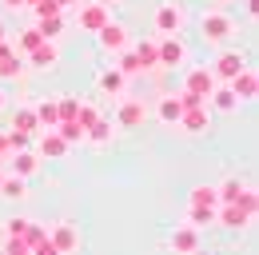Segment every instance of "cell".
<instances>
[{
  "label": "cell",
  "mask_w": 259,
  "mask_h": 255,
  "mask_svg": "<svg viewBox=\"0 0 259 255\" xmlns=\"http://www.w3.org/2000/svg\"><path fill=\"white\" fill-rule=\"evenodd\" d=\"M96 120H100V108H96V104H88V100H80V108H76V124L88 132Z\"/></svg>",
  "instance_id": "29"
},
{
  "label": "cell",
  "mask_w": 259,
  "mask_h": 255,
  "mask_svg": "<svg viewBox=\"0 0 259 255\" xmlns=\"http://www.w3.org/2000/svg\"><path fill=\"white\" fill-rule=\"evenodd\" d=\"M0 195H4V199H24V195H28V180L4 172V180H0Z\"/></svg>",
  "instance_id": "23"
},
{
  "label": "cell",
  "mask_w": 259,
  "mask_h": 255,
  "mask_svg": "<svg viewBox=\"0 0 259 255\" xmlns=\"http://www.w3.org/2000/svg\"><path fill=\"white\" fill-rule=\"evenodd\" d=\"M32 12H36V20H44V16H56L60 8H56V0H40V4H36Z\"/></svg>",
  "instance_id": "35"
},
{
  "label": "cell",
  "mask_w": 259,
  "mask_h": 255,
  "mask_svg": "<svg viewBox=\"0 0 259 255\" xmlns=\"http://www.w3.org/2000/svg\"><path fill=\"white\" fill-rule=\"evenodd\" d=\"M0 112H4V92H0Z\"/></svg>",
  "instance_id": "40"
},
{
  "label": "cell",
  "mask_w": 259,
  "mask_h": 255,
  "mask_svg": "<svg viewBox=\"0 0 259 255\" xmlns=\"http://www.w3.org/2000/svg\"><path fill=\"white\" fill-rule=\"evenodd\" d=\"M4 172L20 176V180H32L36 172H40V156H36L32 148H24V152H12V156H8V167H4Z\"/></svg>",
  "instance_id": "12"
},
{
  "label": "cell",
  "mask_w": 259,
  "mask_h": 255,
  "mask_svg": "<svg viewBox=\"0 0 259 255\" xmlns=\"http://www.w3.org/2000/svg\"><path fill=\"white\" fill-rule=\"evenodd\" d=\"M207 108H211V112H224V116H231V112L239 108V100L231 96V88H215V92L207 96Z\"/></svg>",
  "instance_id": "21"
},
{
  "label": "cell",
  "mask_w": 259,
  "mask_h": 255,
  "mask_svg": "<svg viewBox=\"0 0 259 255\" xmlns=\"http://www.w3.org/2000/svg\"><path fill=\"white\" fill-rule=\"evenodd\" d=\"M96 40H100V48H104V52H112V56H120V52L132 44V40H128V28H124V24H116V20H108V24L96 32Z\"/></svg>",
  "instance_id": "9"
},
{
  "label": "cell",
  "mask_w": 259,
  "mask_h": 255,
  "mask_svg": "<svg viewBox=\"0 0 259 255\" xmlns=\"http://www.w3.org/2000/svg\"><path fill=\"white\" fill-rule=\"evenodd\" d=\"M0 167H4V159H0Z\"/></svg>",
  "instance_id": "44"
},
{
  "label": "cell",
  "mask_w": 259,
  "mask_h": 255,
  "mask_svg": "<svg viewBox=\"0 0 259 255\" xmlns=\"http://www.w3.org/2000/svg\"><path fill=\"white\" fill-rule=\"evenodd\" d=\"M180 116H184L180 100H176V96H160V104H156V120L167 124V128H176V124H180Z\"/></svg>",
  "instance_id": "19"
},
{
  "label": "cell",
  "mask_w": 259,
  "mask_h": 255,
  "mask_svg": "<svg viewBox=\"0 0 259 255\" xmlns=\"http://www.w3.org/2000/svg\"><path fill=\"white\" fill-rule=\"evenodd\" d=\"M40 44H44V36H40V28H24L20 32V36H16V44H12V48H16V56H28V52H32V48H40Z\"/></svg>",
  "instance_id": "24"
},
{
  "label": "cell",
  "mask_w": 259,
  "mask_h": 255,
  "mask_svg": "<svg viewBox=\"0 0 259 255\" xmlns=\"http://www.w3.org/2000/svg\"><path fill=\"white\" fill-rule=\"evenodd\" d=\"M36 156H40V159H64L68 156V144L56 136V128L40 136V152H36Z\"/></svg>",
  "instance_id": "18"
},
{
  "label": "cell",
  "mask_w": 259,
  "mask_h": 255,
  "mask_svg": "<svg viewBox=\"0 0 259 255\" xmlns=\"http://www.w3.org/2000/svg\"><path fill=\"white\" fill-rule=\"evenodd\" d=\"M231 32H235V20L227 16L224 8H211V12L199 16V36H203L207 44H224Z\"/></svg>",
  "instance_id": "1"
},
{
  "label": "cell",
  "mask_w": 259,
  "mask_h": 255,
  "mask_svg": "<svg viewBox=\"0 0 259 255\" xmlns=\"http://www.w3.org/2000/svg\"><path fill=\"white\" fill-rule=\"evenodd\" d=\"M167 247L176 255H199L203 239H199V227H188V223H176V231L167 235Z\"/></svg>",
  "instance_id": "5"
},
{
  "label": "cell",
  "mask_w": 259,
  "mask_h": 255,
  "mask_svg": "<svg viewBox=\"0 0 259 255\" xmlns=\"http://www.w3.org/2000/svg\"><path fill=\"white\" fill-rule=\"evenodd\" d=\"M4 4H8V8H24V0H4Z\"/></svg>",
  "instance_id": "38"
},
{
  "label": "cell",
  "mask_w": 259,
  "mask_h": 255,
  "mask_svg": "<svg viewBox=\"0 0 259 255\" xmlns=\"http://www.w3.org/2000/svg\"><path fill=\"white\" fill-rule=\"evenodd\" d=\"M8 144H12V152H24V148H32V136L28 132H8Z\"/></svg>",
  "instance_id": "34"
},
{
  "label": "cell",
  "mask_w": 259,
  "mask_h": 255,
  "mask_svg": "<svg viewBox=\"0 0 259 255\" xmlns=\"http://www.w3.org/2000/svg\"><path fill=\"white\" fill-rule=\"evenodd\" d=\"M28 223H32V220H4V227H0V239H24Z\"/></svg>",
  "instance_id": "30"
},
{
  "label": "cell",
  "mask_w": 259,
  "mask_h": 255,
  "mask_svg": "<svg viewBox=\"0 0 259 255\" xmlns=\"http://www.w3.org/2000/svg\"><path fill=\"white\" fill-rule=\"evenodd\" d=\"M0 180H4V167H0Z\"/></svg>",
  "instance_id": "42"
},
{
  "label": "cell",
  "mask_w": 259,
  "mask_h": 255,
  "mask_svg": "<svg viewBox=\"0 0 259 255\" xmlns=\"http://www.w3.org/2000/svg\"><path fill=\"white\" fill-rule=\"evenodd\" d=\"M48 243L56 247V255H72L80 247V231H76V223L72 220H60L52 231H48Z\"/></svg>",
  "instance_id": "7"
},
{
  "label": "cell",
  "mask_w": 259,
  "mask_h": 255,
  "mask_svg": "<svg viewBox=\"0 0 259 255\" xmlns=\"http://www.w3.org/2000/svg\"><path fill=\"white\" fill-rule=\"evenodd\" d=\"M36 28H40V36H44V40H56V36L64 32V12H56V16H44Z\"/></svg>",
  "instance_id": "28"
},
{
  "label": "cell",
  "mask_w": 259,
  "mask_h": 255,
  "mask_svg": "<svg viewBox=\"0 0 259 255\" xmlns=\"http://www.w3.org/2000/svg\"><path fill=\"white\" fill-rule=\"evenodd\" d=\"M96 84H100V92L104 96H124V88H128V76L120 72V68H104L96 76Z\"/></svg>",
  "instance_id": "17"
},
{
  "label": "cell",
  "mask_w": 259,
  "mask_h": 255,
  "mask_svg": "<svg viewBox=\"0 0 259 255\" xmlns=\"http://www.w3.org/2000/svg\"><path fill=\"white\" fill-rule=\"evenodd\" d=\"M0 40H4V24H0Z\"/></svg>",
  "instance_id": "41"
},
{
  "label": "cell",
  "mask_w": 259,
  "mask_h": 255,
  "mask_svg": "<svg viewBox=\"0 0 259 255\" xmlns=\"http://www.w3.org/2000/svg\"><path fill=\"white\" fill-rule=\"evenodd\" d=\"M251 220H255V207H243V203H220L215 207V223L227 231H243V227H251Z\"/></svg>",
  "instance_id": "2"
},
{
  "label": "cell",
  "mask_w": 259,
  "mask_h": 255,
  "mask_svg": "<svg viewBox=\"0 0 259 255\" xmlns=\"http://www.w3.org/2000/svg\"><path fill=\"white\" fill-rule=\"evenodd\" d=\"M188 60V48L180 36H160L156 40V68H180Z\"/></svg>",
  "instance_id": "4"
},
{
  "label": "cell",
  "mask_w": 259,
  "mask_h": 255,
  "mask_svg": "<svg viewBox=\"0 0 259 255\" xmlns=\"http://www.w3.org/2000/svg\"><path fill=\"white\" fill-rule=\"evenodd\" d=\"M215 4H227V0H215Z\"/></svg>",
  "instance_id": "43"
},
{
  "label": "cell",
  "mask_w": 259,
  "mask_h": 255,
  "mask_svg": "<svg viewBox=\"0 0 259 255\" xmlns=\"http://www.w3.org/2000/svg\"><path fill=\"white\" fill-rule=\"evenodd\" d=\"M132 52H136L140 68H156V40H136Z\"/></svg>",
  "instance_id": "27"
},
{
  "label": "cell",
  "mask_w": 259,
  "mask_h": 255,
  "mask_svg": "<svg viewBox=\"0 0 259 255\" xmlns=\"http://www.w3.org/2000/svg\"><path fill=\"white\" fill-rule=\"evenodd\" d=\"M144 116H148V108L140 100H120V108H116V124L120 128H140Z\"/></svg>",
  "instance_id": "15"
},
{
  "label": "cell",
  "mask_w": 259,
  "mask_h": 255,
  "mask_svg": "<svg viewBox=\"0 0 259 255\" xmlns=\"http://www.w3.org/2000/svg\"><path fill=\"white\" fill-rule=\"evenodd\" d=\"M20 72H24L20 56H8V60H0V80H16Z\"/></svg>",
  "instance_id": "33"
},
{
  "label": "cell",
  "mask_w": 259,
  "mask_h": 255,
  "mask_svg": "<svg viewBox=\"0 0 259 255\" xmlns=\"http://www.w3.org/2000/svg\"><path fill=\"white\" fill-rule=\"evenodd\" d=\"M32 112H36V124L44 128V132H52V128L60 124V112H56V100H40V104H36Z\"/></svg>",
  "instance_id": "22"
},
{
  "label": "cell",
  "mask_w": 259,
  "mask_h": 255,
  "mask_svg": "<svg viewBox=\"0 0 259 255\" xmlns=\"http://www.w3.org/2000/svg\"><path fill=\"white\" fill-rule=\"evenodd\" d=\"M227 88H231V96H235L239 104L255 100V96H259V76H255V68H243L239 76H231V80H227Z\"/></svg>",
  "instance_id": "11"
},
{
  "label": "cell",
  "mask_w": 259,
  "mask_h": 255,
  "mask_svg": "<svg viewBox=\"0 0 259 255\" xmlns=\"http://www.w3.org/2000/svg\"><path fill=\"white\" fill-rule=\"evenodd\" d=\"M184 24H188V12H184L176 0H167V4L156 8V32H163V36H180Z\"/></svg>",
  "instance_id": "3"
},
{
  "label": "cell",
  "mask_w": 259,
  "mask_h": 255,
  "mask_svg": "<svg viewBox=\"0 0 259 255\" xmlns=\"http://www.w3.org/2000/svg\"><path fill=\"white\" fill-rule=\"evenodd\" d=\"M12 156V144H8V132H0V159Z\"/></svg>",
  "instance_id": "36"
},
{
  "label": "cell",
  "mask_w": 259,
  "mask_h": 255,
  "mask_svg": "<svg viewBox=\"0 0 259 255\" xmlns=\"http://www.w3.org/2000/svg\"><path fill=\"white\" fill-rule=\"evenodd\" d=\"M215 195H220V203H243V207H259L255 191H251V184H243V180H224L220 188H215Z\"/></svg>",
  "instance_id": "6"
},
{
  "label": "cell",
  "mask_w": 259,
  "mask_h": 255,
  "mask_svg": "<svg viewBox=\"0 0 259 255\" xmlns=\"http://www.w3.org/2000/svg\"><path fill=\"white\" fill-rule=\"evenodd\" d=\"M24 60L32 64V68H40V72H44V68H56V64H60V48H56L52 40H44V44H40V48H32Z\"/></svg>",
  "instance_id": "16"
},
{
  "label": "cell",
  "mask_w": 259,
  "mask_h": 255,
  "mask_svg": "<svg viewBox=\"0 0 259 255\" xmlns=\"http://www.w3.org/2000/svg\"><path fill=\"white\" fill-rule=\"evenodd\" d=\"M184 132H192V136H199V132H207L211 128V108L207 104H195V108H184V116H180V124Z\"/></svg>",
  "instance_id": "13"
},
{
  "label": "cell",
  "mask_w": 259,
  "mask_h": 255,
  "mask_svg": "<svg viewBox=\"0 0 259 255\" xmlns=\"http://www.w3.org/2000/svg\"><path fill=\"white\" fill-rule=\"evenodd\" d=\"M116 68H120L124 76H136V72H144V68H140V60H136V52H132V44L124 48V52H120V64H116Z\"/></svg>",
  "instance_id": "31"
},
{
  "label": "cell",
  "mask_w": 259,
  "mask_h": 255,
  "mask_svg": "<svg viewBox=\"0 0 259 255\" xmlns=\"http://www.w3.org/2000/svg\"><path fill=\"white\" fill-rule=\"evenodd\" d=\"M215 88H220V84H215V76H211L207 68H188V76H184V92H192V96H199V100H207Z\"/></svg>",
  "instance_id": "10"
},
{
  "label": "cell",
  "mask_w": 259,
  "mask_h": 255,
  "mask_svg": "<svg viewBox=\"0 0 259 255\" xmlns=\"http://www.w3.org/2000/svg\"><path fill=\"white\" fill-rule=\"evenodd\" d=\"M203 223H215V211H207V207H188V227H203Z\"/></svg>",
  "instance_id": "32"
},
{
  "label": "cell",
  "mask_w": 259,
  "mask_h": 255,
  "mask_svg": "<svg viewBox=\"0 0 259 255\" xmlns=\"http://www.w3.org/2000/svg\"><path fill=\"white\" fill-rule=\"evenodd\" d=\"M188 207H207V211H215V207H220L215 184H199V188H192V195H188Z\"/></svg>",
  "instance_id": "20"
},
{
  "label": "cell",
  "mask_w": 259,
  "mask_h": 255,
  "mask_svg": "<svg viewBox=\"0 0 259 255\" xmlns=\"http://www.w3.org/2000/svg\"><path fill=\"white\" fill-rule=\"evenodd\" d=\"M84 140H88V144H96V148H104V144H112V124H108V120L100 116L96 124L88 128V132H84Z\"/></svg>",
  "instance_id": "26"
},
{
  "label": "cell",
  "mask_w": 259,
  "mask_h": 255,
  "mask_svg": "<svg viewBox=\"0 0 259 255\" xmlns=\"http://www.w3.org/2000/svg\"><path fill=\"white\" fill-rule=\"evenodd\" d=\"M12 132H28V136H32V132H40L32 108H16V112H12Z\"/></svg>",
  "instance_id": "25"
},
{
  "label": "cell",
  "mask_w": 259,
  "mask_h": 255,
  "mask_svg": "<svg viewBox=\"0 0 259 255\" xmlns=\"http://www.w3.org/2000/svg\"><path fill=\"white\" fill-rule=\"evenodd\" d=\"M243 68H247V56H243V52H235V48H231V52H220V60L211 64V68H207V72H211V76H215V84H220V80H231V76H239V72H243Z\"/></svg>",
  "instance_id": "8"
},
{
  "label": "cell",
  "mask_w": 259,
  "mask_h": 255,
  "mask_svg": "<svg viewBox=\"0 0 259 255\" xmlns=\"http://www.w3.org/2000/svg\"><path fill=\"white\" fill-rule=\"evenodd\" d=\"M56 8L64 12V8H80V0H56Z\"/></svg>",
  "instance_id": "37"
},
{
  "label": "cell",
  "mask_w": 259,
  "mask_h": 255,
  "mask_svg": "<svg viewBox=\"0 0 259 255\" xmlns=\"http://www.w3.org/2000/svg\"><path fill=\"white\" fill-rule=\"evenodd\" d=\"M92 4H104V8H108V4H112V0H92Z\"/></svg>",
  "instance_id": "39"
},
{
  "label": "cell",
  "mask_w": 259,
  "mask_h": 255,
  "mask_svg": "<svg viewBox=\"0 0 259 255\" xmlns=\"http://www.w3.org/2000/svg\"><path fill=\"white\" fill-rule=\"evenodd\" d=\"M76 20H80V28H84V32H100L112 16H108L104 4H92V0H88V4H80V16H76Z\"/></svg>",
  "instance_id": "14"
}]
</instances>
